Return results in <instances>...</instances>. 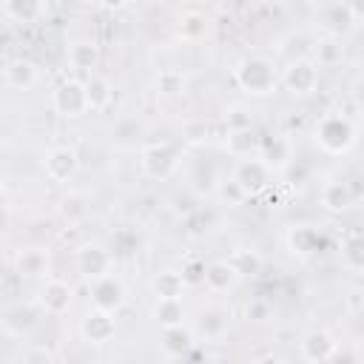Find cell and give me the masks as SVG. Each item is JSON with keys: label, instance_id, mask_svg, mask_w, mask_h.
I'll list each match as a JSON object with an SVG mask.
<instances>
[{"label": "cell", "instance_id": "obj_1", "mask_svg": "<svg viewBox=\"0 0 364 364\" xmlns=\"http://www.w3.org/2000/svg\"><path fill=\"white\" fill-rule=\"evenodd\" d=\"M233 77H236L239 88L247 91V94H253V97L270 94V91L276 88V80H279L273 63H270L267 57H256V54H253V57H245V60L236 65Z\"/></svg>", "mask_w": 364, "mask_h": 364}, {"label": "cell", "instance_id": "obj_2", "mask_svg": "<svg viewBox=\"0 0 364 364\" xmlns=\"http://www.w3.org/2000/svg\"><path fill=\"white\" fill-rule=\"evenodd\" d=\"M355 142V125L344 114H324L316 122V145L327 154H344Z\"/></svg>", "mask_w": 364, "mask_h": 364}, {"label": "cell", "instance_id": "obj_3", "mask_svg": "<svg viewBox=\"0 0 364 364\" xmlns=\"http://www.w3.org/2000/svg\"><path fill=\"white\" fill-rule=\"evenodd\" d=\"M358 17H361V11L353 6V3H338V0H333V3H321V6H316V23L327 31V37H333V40H341L344 34H350L355 26H358Z\"/></svg>", "mask_w": 364, "mask_h": 364}, {"label": "cell", "instance_id": "obj_4", "mask_svg": "<svg viewBox=\"0 0 364 364\" xmlns=\"http://www.w3.org/2000/svg\"><path fill=\"white\" fill-rule=\"evenodd\" d=\"M142 171L151 176V179H168L176 165H179V148L173 142H159V145H148L142 151V159H139Z\"/></svg>", "mask_w": 364, "mask_h": 364}, {"label": "cell", "instance_id": "obj_5", "mask_svg": "<svg viewBox=\"0 0 364 364\" xmlns=\"http://www.w3.org/2000/svg\"><path fill=\"white\" fill-rule=\"evenodd\" d=\"M54 111L63 114V117H82L88 111V102H85V85L80 80H65L54 88Z\"/></svg>", "mask_w": 364, "mask_h": 364}, {"label": "cell", "instance_id": "obj_6", "mask_svg": "<svg viewBox=\"0 0 364 364\" xmlns=\"http://www.w3.org/2000/svg\"><path fill=\"white\" fill-rule=\"evenodd\" d=\"M91 301H94L97 310L117 313L125 304V287H122V282L114 273H105V276L94 279L91 282Z\"/></svg>", "mask_w": 364, "mask_h": 364}, {"label": "cell", "instance_id": "obj_7", "mask_svg": "<svg viewBox=\"0 0 364 364\" xmlns=\"http://www.w3.org/2000/svg\"><path fill=\"white\" fill-rule=\"evenodd\" d=\"M233 182L242 188L245 196H256V193H262V191L270 185V171H267L259 159H242V162L236 165Z\"/></svg>", "mask_w": 364, "mask_h": 364}, {"label": "cell", "instance_id": "obj_8", "mask_svg": "<svg viewBox=\"0 0 364 364\" xmlns=\"http://www.w3.org/2000/svg\"><path fill=\"white\" fill-rule=\"evenodd\" d=\"M282 82L293 94H310L318 85V71L310 60H296V63H287V68L282 71Z\"/></svg>", "mask_w": 364, "mask_h": 364}, {"label": "cell", "instance_id": "obj_9", "mask_svg": "<svg viewBox=\"0 0 364 364\" xmlns=\"http://www.w3.org/2000/svg\"><path fill=\"white\" fill-rule=\"evenodd\" d=\"M80 333H82V338L91 341V344H105V341H111L114 333H117L114 313H105V310H97V307H94V310L85 313V318L80 321Z\"/></svg>", "mask_w": 364, "mask_h": 364}, {"label": "cell", "instance_id": "obj_10", "mask_svg": "<svg viewBox=\"0 0 364 364\" xmlns=\"http://www.w3.org/2000/svg\"><path fill=\"white\" fill-rule=\"evenodd\" d=\"M299 353H301L304 361L321 364V361H327V358L336 353V341H333V336L324 333V330H310V333L299 341Z\"/></svg>", "mask_w": 364, "mask_h": 364}, {"label": "cell", "instance_id": "obj_11", "mask_svg": "<svg viewBox=\"0 0 364 364\" xmlns=\"http://www.w3.org/2000/svg\"><path fill=\"white\" fill-rule=\"evenodd\" d=\"M259 162L267 171H282L290 165V142L284 136H264L259 139Z\"/></svg>", "mask_w": 364, "mask_h": 364}, {"label": "cell", "instance_id": "obj_12", "mask_svg": "<svg viewBox=\"0 0 364 364\" xmlns=\"http://www.w3.org/2000/svg\"><path fill=\"white\" fill-rule=\"evenodd\" d=\"M43 168H46V176H48V179L65 182V179L74 176V171H77V154H74L71 148H65V145H57V148H51V151L46 154Z\"/></svg>", "mask_w": 364, "mask_h": 364}, {"label": "cell", "instance_id": "obj_13", "mask_svg": "<svg viewBox=\"0 0 364 364\" xmlns=\"http://www.w3.org/2000/svg\"><path fill=\"white\" fill-rule=\"evenodd\" d=\"M111 262H114V256H111L108 250L97 247V245H85V247L77 253V264H80V270H82L91 282L100 279V276H105V273H111Z\"/></svg>", "mask_w": 364, "mask_h": 364}, {"label": "cell", "instance_id": "obj_14", "mask_svg": "<svg viewBox=\"0 0 364 364\" xmlns=\"http://www.w3.org/2000/svg\"><path fill=\"white\" fill-rule=\"evenodd\" d=\"M287 245H290L293 253H299V256H310V253L324 250V247H327V239H324L316 228L299 225V228H293V230L287 233Z\"/></svg>", "mask_w": 364, "mask_h": 364}, {"label": "cell", "instance_id": "obj_15", "mask_svg": "<svg viewBox=\"0 0 364 364\" xmlns=\"http://www.w3.org/2000/svg\"><path fill=\"white\" fill-rule=\"evenodd\" d=\"M40 304L46 307V313L51 316H63L71 307V287L63 279H51L46 282L43 293H40Z\"/></svg>", "mask_w": 364, "mask_h": 364}, {"label": "cell", "instance_id": "obj_16", "mask_svg": "<svg viewBox=\"0 0 364 364\" xmlns=\"http://www.w3.org/2000/svg\"><path fill=\"white\" fill-rule=\"evenodd\" d=\"M228 324H230V313L228 310H222V307H205L199 313V318H196V333L202 338L213 341V338H222L225 336Z\"/></svg>", "mask_w": 364, "mask_h": 364}, {"label": "cell", "instance_id": "obj_17", "mask_svg": "<svg viewBox=\"0 0 364 364\" xmlns=\"http://www.w3.org/2000/svg\"><path fill=\"white\" fill-rule=\"evenodd\" d=\"M3 80H6V85L14 88V91H28V88L37 82V68H34V63H28V60H11V63L3 68Z\"/></svg>", "mask_w": 364, "mask_h": 364}, {"label": "cell", "instance_id": "obj_18", "mask_svg": "<svg viewBox=\"0 0 364 364\" xmlns=\"http://www.w3.org/2000/svg\"><path fill=\"white\" fill-rule=\"evenodd\" d=\"M82 85H85V102H88V111H102V108L111 105V100H114V88H111V82H108L105 77L91 74Z\"/></svg>", "mask_w": 364, "mask_h": 364}, {"label": "cell", "instance_id": "obj_19", "mask_svg": "<svg viewBox=\"0 0 364 364\" xmlns=\"http://www.w3.org/2000/svg\"><path fill=\"white\" fill-rule=\"evenodd\" d=\"M151 290H154L156 301H165V299H176V301H182L185 282H182L179 270H162V273H156V276H154Z\"/></svg>", "mask_w": 364, "mask_h": 364}, {"label": "cell", "instance_id": "obj_20", "mask_svg": "<svg viewBox=\"0 0 364 364\" xmlns=\"http://www.w3.org/2000/svg\"><path fill=\"white\" fill-rule=\"evenodd\" d=\"M176 34H179L185 43H199V40L208 34V14L199 11V9H188V11L179 17Z\"/></svg>", "mask_w": 364, "mask_h": 364}, {"label": "cell", "instance_id": "obj_21", "mask_svg": "<svg viewBox=\"0 0 364 364\" xmlns=\"http://www.w3.org/2000/svg\"><path fill=\"white\" fill-rule=\"evenodd\" d=\"M236 279H239V276L233 273V267L228 264V259H219V262L205 264V282H202V284H208L210 290L222 293V290L233 287V282H236Z\"/></svg>", "mask_w": 364, "mask_h": 364}, {"label": "cell", "instance_id": "obj_22", "mask_svg": "<svg viewBox=\"0 0 364 364\" xmlns=\"http://www.w3.org/2000/svg\"><path fill=\"white\" fill-rule=\"evenodd\" d=\"M48 267V253L43 247H26L17 256V270L23 276H43Z\"/></svg>", "mask_w": 364, "mask_h": 364}, {"label": "cell", "instance_id": "obj_23", "mask_svg": "<svg viewBox=\"0 0 364 364\" xmlns=\"http://www.w3.org/2000/svg\"><path fill=\"white\" fill-rule=\"evenodd\" d=\"M154 318L162 330H171V327H182V318H185V307L182 301L176 299H165V301H156L154 307Z\"/></svg>", "mask_w": 364, "mask_h": 364}, {"label": "cell", "instance_id": "obj_24", "mask_svg": "<svg viewBox=\"0 0 364 364\" xmlns=\"http://www.w3.org/2000/svg\"><path fill=\"white\" fill-rule=\"evenodd\" d=\"M193 344V336L185 330V327H171V330H162V350L171 355V358H182Z\"/></svg>", "mask_w": 364, "mask_h": 364}, {"label": "cell", "instance_id": "obj_25", "mask_svg": "<svg viewBox=\"0 0 364 364\" xmlns=\"http://www.w3.org/2000/svg\"><path fill=\"white\" fill-rule=\"evenodd\" d=\"M321 205L327 210H344L353 205V193L347 188V182H327L321 191Z\"/></svg>", "mask_w": 364, "mask_h": 364}, {"label": "cell", "instance_id": "obj_26", "mask_svg": "<svg viewBox=\"0 0 364 364\" xmlns=\"http://www.w3.org/2000/svg\"><path fill=\"white\" fill-rule=\"evenodd\" d=\"M68 65L74 71H91L97 65V46L94 43H85V40L74 43L68 48Z\"/></svg>", "mask_w": 364, "mask_h": 364}, {"label": "cell", "instance_id": "obj_27", "mask_svg": "<svg viewBox=\"0 0 364 364\" xmlns=\"http://www.w3.org/2000/svg\"><path fill=\"white\" fill-rule=\"evenodd\" d=\"M228 264L233 267V273H236V276H253V273H259L262 259H259V253H256V250H250V247H236V250L230 253Z\"/></svg>", "mask_w": 364, "mask_h": 364}, {"label": "cell", "instance_id": "obj_28", "mask_svg": "<svg viewBox=\"0 0 364 364\" xmlns=\"http://www.w3.org/2000/svg\"><path fill=\"white\" fill-rule=\"evenodd\" d=\"M225 148H228V154H233V156H250L256 148H259V139H256V134H253V128H247V131H233V134H228V142H225Z\"/></svg>", "mask_w": 364, "mask_h": 364}, {"label": "cell", "instance_id": "obj_29", "mask_svg": "<svg viewBox=\"0 0 364 364\" xmlns=\"http://www.w3.org/2000/svg\"><path fill=\"white\" fill-rule=\"evenodd\" d=\"M136 245H139L136 230L119 228V230H114V236H111V256H131V253L136 250Z\"/></svg>", "mask_w": 364, "mask_h": 364}, {"label": "cell", "instance_id": "obj_30", "mask_svg": "<svg viewBox=\"0 0 364 364\" xmlns=\"http://www.w3.org/2000/svg\"><path fill=\"white\" fill-rule=\"evenodd\" d=\"M225 125H228V134L233 131H247L253 125V117L245 105H228L225 108Z\"/></svg>", "mask_w": 364, "mask_h": 364}, {"label": "cell", "instance_id": "obj_31", "mask_svg": "<svg viewBox=\"0 0 364 364\" xmlns=\"http://www.w3.org/2000/svg\"><path fill=\"white\" fill-rule=\"evenodd\" d=\"M313 54H316L318 65H333V63H338V60H341V40H333V37H327V40L316 43Z\"/></svg>", "mask_w": 364, "mask_h": 364}, {"label": "cell", "instance_id": "obj_32", "mask_svg": "<svg viewBox=\"0 0 364 364\" xmlns=\"http://www.w3.org/2000/svg\"><path fill=\"white\" fill-rule=\"evenodd\" d=\"M3 11H6L9 17H14L17 23H31V20L43 11V6H40V3H6Z\"/></svg>", "mask_w": 364, "mask_h": 364}, {"label": "cell", "instance_id": "obj_33", "mask_svg": "<svg viewBox=\"0 0 364 364\" xmlns=\"http://www.w3.org/2000/svg\"><path fill=\"white\" fill-rule=\"evenodd\" d=\"M156 85H159L162 94H182L185 77H182V71H176V68H165V71H159Z\"/></svg>", "mask_w": 364, "mask_h": 364}, {"label": "cell", "instance_id": "obj_34", "mask_svg": "<svg viewBox=\"0 0 364 364\" xmlns=\"http://www.w3.org/2000/svg\"><path fill=\"white\" fill-rule=\"evenodd\" d=\"M139 134H142V125H139L136 119H119V122L111 128V136H114L119 145H131L134 136H139Z\"/></svg>", "mask_w": 364, "mask_h": 364}, {"label": "cell", "instance_id": "obj_35", "mask_svg": "<svg viewBox=\"0 0 364 364\" xmlns=\"http://www.w3.org/2000/svg\"><path fill=\"white\" fill-rule=\"evenodd\" d=\"M179 276H182L185 287H196V284H202V282H205V262H199V259H188V262L182 264Z\"/></svg>", "mask_w": 364, "mask_h": 364}, {"label": "cell", "instance_id": "obj_36", "mask_svg": "<svg viewBox=\"0 0 364 364\" xmlns=\"http://www.w3.org/2000/svg\"><path fill=\"white\" fill-rule=\"evenodd\" d=\"M34 324V316H31V310H23V307H17V310H11L9 316H6V327L11 330V333H23V330H28Z\"/></svg>", "mask_w": 364, "mask_h": 364}, {"label": "cell", "instance_id": "obj_37", "mask_svg": "<svg viewBox=\"0 0 364 364\" xmlns=\"http://www.w3.org/2000/svg\"><path fill=\"white\" fill-rule=\"evenodd\" d=\"M216 193H219V199H222V202H228L230 208H236V205H242V202L247 199V196L242 193V188H239L233 179H230V182H222V185L216 188Z\"/></svg>", "mask_w": 364, "mask_h": 364}, {"label": "cell", "instance_id": "obj_38", "mask_svg": "<svg viewBox=\"0 0 364 364\" xmlns=\"http://www.w3.org/2000/svg\"><path fill=\"white\" fill-rule=\"evenodd\" d=\"M60 210H63V216L65 219H80L82 213H85V199L80 196V193H71V196H65L63 199V205H60Z\"/></svg>", "mask_w": 364, "mask_h": 364}, {"label": "cell", "instance_id": "obj_39", "mask_svg": "<svg viewBox=\"0 0 364 364\" xmlns=\"http://www.w3.org/2000/svg\"><path fill=\"white\" fill-rule=\"evenodd\" d=\"M193 182L202 188V185H208V188H213V182H216V176H213V165L208 162V159H199L196 165H193Z\"/></svg>", "mask_w": 364, "mask_h": 364}, {"label": "cell", "instance_id": "obj_40", "mask_svg": "<svg viewBox=\"0 0 364 364\" xmlns=\"http://www.w3.org/2000/svg\"><path fill=\"white\" fill-rule=\"evenodd\" d=\"M26 364H51V353H46L43 347H34L26 353Z\"/></svg>", "mask_w": 364, "mask_h": 364}, {"label": "cell", "instance_id": "obj_41", "mask_svg": "<svg viewBox=\"0 0 364 364\" xmlns=\"http://www.w3.org/2000/svg\"><path fill=\"white\" fill-rule=\"evenodd\" d=\"M256 364H282V361H279L276 355H264V358H259Z\"/></svg>", "mask_w": 364, "mask_h": 364}, {"label": "cell", "instance_id": "obj_42", "mask_svg": "<svg viewBox=\"0 0 364 364\" xmlns=\"http://www.w3.org/2000/svg\"><path fill=\"white\" fill-rule=\"evenodd\" d=\"M3 222H6V213H3V208H0V228H3Z\"/></svg>", "mask_w": 364, "mask_h": 364}]
</instances>
